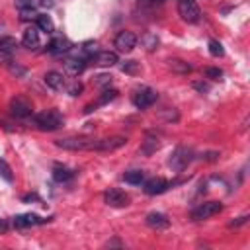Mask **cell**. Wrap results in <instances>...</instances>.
<instances>
[{
    "label": "cell",
    "instance_id": "obj_25",
    "mask_svg": "<svg viewBox=\"0 0 250 250\" xmlns=\"http://www.w3.org/2000/svg\"><path fill=\"white\" fill-rule=\"evenodd\" d=\"M141 43H143V47H145L146 51H154V49L158 47V37H156L154 33L146 31V33H143V37H141Z\"/></svg>",
    "mask_w": 250,
    "mask_h": 250
},
{
    "label": "cell",
    "instance_id": "obj_24",
    "mask_svg": "<svg viewBox=\"0 0 250 250\" xmlns=\"http://www.w3.org/2000/svg\"><path fill=\"white\" fill-rule=\"evenodd\" d=\"M18 49V41L14 37H2L0 39V53H6V55H14Z\"/></svg>",
    "mask_w": 250,
    "mask_h": 250
},
{
    "label": "cell",
    "instance_id": "obj_37",
    "mask_svg": "<svg viewBox=\"0 0 250 250\" xmlns=\"http://www.w3.org/2000/svg\"><path fill=\"white\" fill-rule=\"evenodd\" d=\"M98 86H109L111 84V74H98L94 80Z\"/></svg>",
    "mask_w": 250,
    "mask_h": 250
},
{
    "label": "cell",
    "instance_id": "obj_4",
    "mask_svg": "<svg viewBox=\"0 0 250 250\" xmlns=\"http://www.w3.org/2000/svg\"><path fill=\"white\" fill-rule=\"evenodd\" d=\"M156 100H158V92H156L154 88H150V86H141V88H137L135 94H133V105L139 107V109L150 107Z\"/></svg>",
    "mask_w": 250,
    "mask_h": 250
},
{
    "label": "cell",
    "instance_id": "obj_6",
    "mask_svg": "<svg viewBox=\"0 0 250 250\" xmlns=\"http://www.w3.org/2000/svg\"><path fill=\"white\" fill-rule=\"evenodd\" d=\"M223 211V203L221 201H205V203H199L193 211H191V219L193 221H205L217 213Z\"/></svg>",
    "mask_w": 250,
    "mask_h": 250
},
{
    "label": "cell",
    "instance_id": "obj_9",
    "mask_svg": "<svg viewBox=\"0 0 250 250\" xmlns=\"http://www.w3.org/2000/svg\"><path fill=\"white\" fill-rule=\"evenodd\" d=\"M104 201L109 205V207H125L129 203V195L119 189V188H109L105 193H104Z\"/></svg>",
    "mask_w": 250,
    "mask_h": 250
},
{
    "label": "cell",
    "instance_id": "obj_3",
    "mask_svg": "<svg viewBox=\"0 0 250 250\" xmlns=\"http://www.w3.org/2000/svg\"><path fill=\"white\" fill-rule=\"evenodd\" d=\"M55 145L59 148H64V150H94L96 139H90V137H66V139H59Z\"/></svg>",
    "mask_w": 250,
    "mask_h": 250
},
{
    "label": "cell",
    "instance_id": "obj_27",
    "mask_svg": "<svg viewBox=\"0 0 250 250\" xmlns=\"http://www.w3.org/2000/svg\"><path fill=\"white\" fill-rule=\"evenodd\" d=\"M209 53H211L213 57H223V55H225V49H223L221 41H217V39H209Z\"/></svg>",
    "mask_w": 250,
    "mask_h": 250
},
{
    "label": "cell",
    "instance_id": "obj_12",
    "mask_svg": "<svg viewBox=\"0 0 250 250\" xmlns=\"http://www.w3.org/2000/svg\"><path fill=\"white\" fill-rule=\"evenodd\" d=\"M170 188H172V184H170L168 180H164V178H152V180H146L145 186H143V189H145L146 195H160V193L168 191Z\"/></svg>",
    "mask_w": 250,
    "mask_h": 250
},
{
    "label": "cell",
    "instance_id": "obj_36",
    "mask_svg": "<svg viewBox=\"0 0 250 250\" xmlns=\"http://www.w3.org/2000/svg\"><path fill=\"white\" fill-rule=\"evenodd\" d=\"M20 18L21 20H35L37 18V12L33 8H20Z\"/></svg>",
    "mask_w": 250,
    "mask_h": 250
},
{
    "label": "cell",
    "instance_id": "obj_11",
    "mask_svg": "<svg viewBox=\"0 0 250 250\" xmlns=\"http://www.w3.org/2000/svg\"><path fill=\"white\" fill-rule=\"evenodd\" d=\"M127 143L125 137H107V139H96V146L94 150H100V152H111V150H117L121 148L123 145Z\"/></svg>",
    "mask_w": 250,
    "mask_h": 250
},
{
    "label": "cell",
    "instance_id": "obj_17",
    "mask_svg": "<svg viewBox=\"0 0 250 250\" xmlns=\"http://www.w3.org/2000/svg\"><path fill=\"white\" fill-rule=\"evenodd\" d=\"M43 80H45L47 88H51V90H55V92H61V90L66 86L64 76H62L61 72H57V70H49V72L43 76Z\"/></svg>",
    "mask_w": 250,
    "mask_h": 250
},
{
    "label": "cell",
    "instance_id": "obj_40",
    "mask_svg": "<svg viewBox=\"0 0 250 250\" xmlns=\"http://www.w3.org/2000/svg\"><path fill=\"white\" fill-rule=\"evenodd\" d=\"M8 227H10V225H8V221L0 217V234H4V232L8 230Z\"/></svg>",
    "mask_w": 250,
    "mask_h": 250
},
{
    "label": "cell",
    "instance_id": "obj_28",
    "mask_svg": "<svg viewBox=\"0 0 250 250\" xmlns=\"http://www.w3.org/2000/svg\"><path fill=\"white\" fill-rule=\"evenodd\" d=\"M82 90H84V84H82V82H78V80H72V82L66 86V92H68V96H72V98L80 96V94H82Z\"/></svg>",
    "mask_w": 250,
    "mask_h": 250
},
{
    "label": "cell",
    "instance_id": "obj_2",
    "mask_svg": "<svg viewBox=\"0 0 250 250\" xmlns=\"http://www.w3.org/2000/svg\"><path fill=\"white\" fill-rule=\"evenodd\" d=\"M191 160H193V150L191 148H188V146H176L174 152L168 158V164H170V168L174 172H182V170H186L189 166Z\"/></svg>",
    "mask_w": 250,
    "mask_h": 250
},
{
    "label": "cell",
    "instance_id": "obj_8",
    "mask_svg": "<svg viewBox=\"0 0 250 250\" xmlns=\"http://www.w3.org/2000/svg\"><path fill=\"white\" fill-rule=\"evenodd\" d=\"M113 47H115L119 53H131V51L137 47V35H135L133 31H127V29L119 31V33L115 35V39H113Z\"/></svg>",
    "mask_w": 250,
    "mask_h": 250
},
{
    "label": "cell",
    "instance_id": "obj_10",
    "mask_svg": "<svg viewBox=\"0 0 250 250\" xmlns=\"http://www.w3.org/2000/svg\"><path fill=\"white\" fill-rule=\"evenodd\" d=\"M49 219H43L35 213H23V215H16L12 219V225L16 229H27V227H35V225H45Z\"/></svg>",
    "mask_w": 250,
    "mask_h": 250
},
{
    "label": "cell",
    "instance_id": "obj_32",
    "mask_svg": "<svg viewBox=\"0 0 250 250\" xmlns=\"http://www.w3.org/2000/svg\"><path fill=\"white\" fill-rule=\"evenodd\" d=\"M6 68H8V70H10L12 74H16V76H21V78H23V76L27 74V70H25L23 66H20L18 62H14V61H10V62L6 64Z\"/></svg>",
    "mask_w": 250,
    "mask_h": 250
},
{
    "label": "cell",
    "instance_id": "obj_13",
    "mask_svg": "<svg viewBox=\"0 0 250 250\" xmlns=\"http://www.w3.org/2000/svg\"><path fill=\"white\" fill-rule=\"evenodd\" d=\"M70 49H72L70 41H68L66 37H62V35L53 37V39L49 41V45H47V53H51V55H64V53H68Z\"/></svg>",
    "mask_w": 250,
    "mask_h": 250
},
{
    "label": "cell",
    "instance_id": "obj_26",
    "mask_svg": "<svg viewBox=\"0 0 250 250\" xmlns=\"http://www.w3.org/2000/svg\"><path fill=\"white\" fill-rule=\"evenodd\" d=\"M0 178H2V180H6L8 184H12V182H14L12 168H10V164H8L6 160H2V158H0Z\"/></svg>",
    "mask_w": 250,
    "mask_h": 250
},
{
    "label": "cell",
    "instance_id": "obj_31",
    "mask_svg": "<svg viewBox=\"0 0 250 250\" xmlns=\"http://www.w3.org/2000/svg\"><path fill=\"white\" fill-rule=\"evenodd\" d=\"M45 4H51V2H45V0H18V8H39V6H45Z\"/></svg>",
    "mask_w": 250,
    "mask_h": 250
},
{
    "label": "cell",
    "instance_id": "obj_15",
    "mask_svg": "<svg viewBox=\"0 0 250 250\" xmlns=\"http://www.w3.org/2000/svg\"><path fill=\"white\" fill-rule=\"evenodd\" d=\"M92 61H94V64H98V66H113V64L119 62L115 51H98V53L92 57Z\"/></svg>",
    "mask_w": 250,
    "mask_h": 250
},
{
    "label": "cell",
    "instance_id": "obj_23",
    "mask_svg": "<svg viewBox=\"0 0 250 250\" xmlns=\"http://www.w3.org/2000/svg\"><path fill=\"white\" fill-rule=\"evenodd\" d=\"M158 146H160L158 139H156V137H150V135H148V137H146V139L143 141L141 152H143V154H146V156H150V154H152V152H154V150H156Z\"/></svg>",
    "mask_w": 250,
    "mask_h": 250
},
{
    "label": "cell",
    "instance_id": "obj_20",
    "mask_svg": "<svg viewBox=\"0 0 250 250\" xmlns=\"http://www.w3.org/2000/svg\"><path fill=\"white\" fill-rule=\"evenodd\" d=\"M35 25H37L39 31H45V33H53L55 31V23H53L51 16H47V14H37Z\"/></svg>",
    "mask_w": 250,
    "mask_h": 250
},
{
    "label": "cell",
    "instance_id": "obj_34",
    "mask_svg": "<svg viewBox=\"0 0 250 250\" xmlns=\"http://www.w3.org/2000/svg\"><path fill=\"white\" fill-rule=\"evenodd\" d=\"M117 98V90H104L102 92V96H100V104L104 105V104H107V102H111V100H115Z\"/></svg>",
    "mask_w": 250,
    "mask_h": 250
},
{
    "label": "cell",
    "instance_id": "obj_1",
    "mask_svg": "<svg viewBox=\"0 0 250 250\" xmlns=\"http://www.w3.org/2000/svg\"><path fill=\"white\" fill-rule=\"evenodd\" d=\"M33 125L39 131H57L64 125V117L57 109H45L33 117Z\"/></svg>",
    "mask_w": 250,
    "mask_h": 250
},
{
    "label": "cell",
    "instance_id": "obj_33",
    "mask_svg": "<svg viewBox=\"0 0 250 250\" xmlns=\"http://www.w3.org/2000/svg\"><path fill=\"white\" fill-rule=\"evenodd\" d=\"M205 76H207V78H211V80H221L223 70H221V68H217V66H207V68H205Z\"/></svg>",
    "mask_w": 250,
    "mask_h": 250
},
{
    "label": "cell",
    "instance_id": "obj_7",
    "mask_svg": "<svg viewBox=\"0 0 250 250\" xmlns=\"http://www.w3.org/2000/svg\"><path fill=\"white\" fill-rule=\"evenodd\" d=\"M10 111H12V115L18 117V119H27V117L33 113V105H31V102H29L27 98L16 96V98L10 100Z\"/></svg>",
    "mask_w": 250,
    "mask_h": 250
},
{
    "label": "cell",
    "instance_id": "obj_39",
    "mask_svg": "<svg viewBox=\"0 0 250 250\" xmlns=\"http://www.w3.org/2000/svg\"><path fill=\"white\" fill-rule=\"evenodd\" d=\"M193 88H195L197 92H201V94H203V92H209V86L203 84V82H193Z\"/></svg>",
    "mask_w": 250,
    "mask_h": 250
},
{
    "label": "cell",
    "instance_id": "obj_14",
    "mask_svg": "<svg viewBox=\"0 0 250 250\" xmlns=\"http://www.w3.org/2000/svg\"><path fill=\"white\" fill-rule=\"evenodd\" d=\"M21 43H23V47H27V49H39V45H41V37H39V29H37V25L33 27H27L25 31H23V35H21Z\"/></svg>",
    "mask_w": 250,
    "mask_h": 250
},
{
    "label": "cell",
    "instance_id": "obj_16",
    "mask_svg": "<svg viewBox=\"0 0 250 250\" xmlns=\"http://www.w3.org/2000/svg\"><path fill=\"white\" fill-rule=\"evenodd\" d=\"M146 225L150 229H156V230H162V229H168L170 227V219L164 215V213H158V211H152L146 215Z\"/></svg>",
    "mask_w": 250,
    "mask_h": 250
},
{
    "label": "cell",
    "instance_id": "obj_30",
    "mask_svg": "<svg viewBox=\"0 0 250 250\" xmlns=\"http://www.w3.org/2000/svg\"><path fill=\"white\" fill-rule=\"evenodd\" d=\"M119 68H121V72H125V74H137V72H139V62H137V61H125Z\"/></svg>",
    "mask_w": 250,
    "mask_h": 250
},
{
    "label": "cell",
    "instance_id": "obj_29",
    "mask_svg": "<svg viewBox=\"0 0 250 250\" xmlns=\"http://www.w3.org/2000/svg\"><path fill=\"white\" fill-rule=\"evenodd\" d=\"M96 47H98V43L96 41H86V43H82V47H80V51H82V55L84 57H94L96 55Z\"/></svg>",
    "mask_w": 250,
    "mask_h": 250
},
{
    "label": "cell",
    "instance_id": "obj_5",
    "mask_svg": "<svg viewBox=\"0 0 250 250\" xmlns=\"http://www.w3.org/2000/svg\"><path fill=\"white\" fill-rule=\"evenodd\" d=\"M178 14L188 23H197L201 20V10L193 0H180L178 2Z\"/></svg>",
    "mask_w": 250,
    "mask_h": 250
},
{
    "label": "cell",
    "instance_id": "obj_18",
    "mask_svg": "<svg viewBox=\"0 0 250 250\" xmlns=\"http://www.w3.org/2000/svg\"><path fill=\"white\" fill-rule=\"evenodd\" d=\"M86 68V59L84 57H72V59H66L64 61V70L72 76H78L82 74Z\"/></svg>",
    "mask_w": 250,
    "mask_h": 250
},
{
    "label": "cell",
    "instance_id": "obj_41",
    "mask_svg": "<svg viewBox=\"0 0 250 250\" xmlns=\"http://www.w3.org/2000/svg\"><path fill=\"white\" fill-rule=\"evenodd\" d=\"M105 246H109V248H111V246H123V244H121L119 240H111V242H107Z\"/></svg>",
    "mask_w": 250,
    "mask_h": 250
},
{
    "label": "cell",
    "instance_id": "obj_35",
    "mask_svg": "<svg viewBox=\"0 0 250 250\" xmlns=\"http://www.w3.org/2000/svg\"><path fill=\"white\" fill-rule=\"evenodd\" d=\"M160 115H162L166 121H178V117H180V115H178V111H176L174 107H166V109H162V111H160Z\"/></svg>",
    "mask_w": 250,
    "mask_h": 250
},
{
    "label": "cell",
    "instance_id": "obj_21",
    "mask_svg": "<svg viewBox=\"0 0 250 250\" xmlns=\"http://www.w3.org/2000/svg\"><path fill=\"white\" fill-rule=\"evenodd\" d=\"M168 66L176 74H188V72H191V64L186 62V61H182V59H170L168 61Z\"/></svg>",
    "mask_w": 250,
    "mask_h": 250
},
{
    "label": "cell",
    "instance_id": "obj_19",
    "mask_svg": "<svg viewBox=\"0 0 250 250\" xmlns=\"http://www.w3.org/2000/svg\"><path fill=\"white\" fill-rule=\"evenodd\" d=\"M72 178H74V172H72L70 168H66V166H62V164H55V166H53V180H55V182L66 184V182H70Z\"/></svg>",
    "mask_w": 250,
    "mask_h": 250
},
{
    "label": "cell",
    "instance_id": "obj_22",
    "mask_svg": "<svg viewBox=\"0 0 250 250\" xmlns=\"http://www.w3.org/2000/svg\"><path fill=\"white\" fill-rule=\"evenodd\" d=\"M123 180L131 186H141L145 182V172L143 170H127L123 174Z\"/></svg>",
    "mask_w": 250,
    "mask_h": 250
},
{
    "label": "cell",
    "instance_id": "obj_38",
    "mask_svg": "<svg viewBox=\"0 0 250 250\" xmlns=\"http://www.w3.org/2000/svg\"><path fill=\"white\" fill-rule=\"evenodd\" d=\"M248 219H250L248 215H240V217H236L234 221H230V223H229V227H234V229H236V227H242V225H246V223H248Z\"/></svg>",
    "mask_w": 250,
    "mask_h": 250
}]
</instances>
